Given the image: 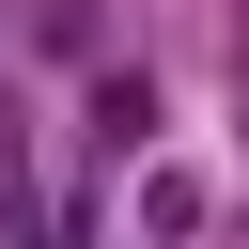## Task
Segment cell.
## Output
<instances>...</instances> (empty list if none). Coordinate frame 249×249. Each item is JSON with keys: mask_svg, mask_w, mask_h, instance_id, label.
Masks as SVG:
<instances>
[{"mask_svg": "<svg viewBox=\"0 0 249 249\" xmlns=\"http://www.w3.org/2000/svg\"><path fill=\"white\" fill-rule=\"evenodd\" d=\"M93 124L140 156V140H156V78H140V62H124V78H93Z\"/></svg>", "mask_w": 249, "mask_h": 249, "instance_id": "1", "label": "cell"}, {"mask_svg": "<svg viewBox=\"0 0 249 249\" xmlns=\"http://www.w3.org/2000/svg\"><path fill=\"white\" fill-rule=\"evenodd\" d=\"M140 233L187 249V233H202V171H156V187H140Z\"/></svg>", "mask_w": 249, "mask_h": 249, "instance_id": "2", "label": "cell"}]
</instances>
